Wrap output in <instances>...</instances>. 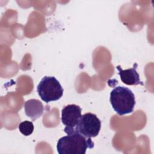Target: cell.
Wrapping results in <instances>:
<instances>
[{"label": "cell", "mask_w": 154, "mask_h": 154, "mask_svg": "<svg viewBox=\"0 0 154 154\" xmlns=\"http://www.w3.org/2000/svg\"><path fill=\"white\" fill-rule=\"evenodd\" d=\"M94 147L91 138L75 132L60 138L57 144L59 154H85L87 149Z\"/></svg>", "instance_id": "6da1fadb"}, {"label": "cell", "mask_w": 154, "mask_h": 154, "mask_svg": "<svg viewBox=\"0 0 154 154\" xmlns=\"http://www.w3.org/2000/svg\"><path fill=\"white\" fill-rule=\"evenodd\" d=\"M109 101L114 110L122 116L132 112L136 103L132 90L123 86L116 87L111 91Z\"/></svg>", "instance_id": "7a4b0ae2"}, {"label": "cell", "mask_w": 154, "mask_h": 154, "mask_svg": "<svg viewBox=\"0 0 154 154\" xmlns=\"http://www.w3.org/2000/svg\"><path fill=\"white\" fill-rule=\"evenodd\" d=\"M37 91L42 100L49 103L59 100L63 96L64 90L54 76H45L37 85Z\"/></svg>", "instance_id": "3957f363"}, {"label": "cell", "mask_w": 154, "mask_h": 154, "mask_svg": "<svg viewBox=\"0 0 154 154\" xmlns=\"http://www.w3.org/2000/svg\"><path fill=\"white\" fill-rule=\"evenodd\" d=\"M101 128V122L97 116L91 112L82 115L79 123L75 130L84 137L89 138L98 135Z\"/></svg>", "instance_id": "277c9868"}, {"label": "cell", "mask_w": 154, "mask_h": 154, "mask_svg": "<svg viewBox=\"0 0 154 154\" xmlns=\"http://www.w3.org/2000/svg\"><path fill=\"white\" fill-rule=\"evenodd\" d=\"M81 108L75 104L65 106L61 110V122L65 125L64 132L67 135L74 133L79 123L81 114Z\"/></svg>", "instance_id": "5b68a950"}, {"label": "cell", "mask_w": 154, "mask_h": 154, "mask_svg": "<svg viewBox=\"0 0 154 154\" xmlns=\"http://www.w3.org/2000/svg\"><path fill=\"white\" fill-rule=\"evenodd\" d=\"M138 67L137 63H134L131 69L123 70L120 66H117L116 68L119 71V75L121 81L128 85H143V82L140 80V75L137 71Z\"/></svg>", "instance_id": "8992f818"}, {"label": "cell", "mask_w": 154, "mask_h": 154, "mask_svg": "<svg viewBox=\"0 0 154 154\" xmlns=\"http://www.w3.org/2000/svg\"><path fill=\"white\" fill-rule=\"evenodd\" d=\"M25 112L27 117H29L32 121L42 116L44 111V107L42 103L35 99H31L26 100L24 104Z\"/></svg>", "instance_id": "52a82bcc"}, {"label": "cell", "mask_w": 154, "mask_h": 154, "mask_svg": "<svg viewBox=\"0 0 154 154\" xmlns=\"http://www.w3.org/2000/svg\"><path fill=\"white\" fill-rule=\"evenodd\" d=\"M34 126L32 122L24 121L19 125V130L22 134L25 136L30 135L34 131Z\"/></svg>", "instance_id": "ba28073f"}]
</instances>
